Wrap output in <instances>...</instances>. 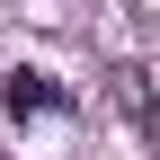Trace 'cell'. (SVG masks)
Masks as SVG:
<instances>
[{
	"label": "cell",
	"instance_id": "1",
	"mask_svg": "<svg viewBox=\"0 0 160 160\" xmlns=\"http://www.w3.org/2000/svg\"><path fill=\"white\" fill-rule=\"evenodd\" d=\"M0 107L27 125V116H53V107H62V89H53L45 71H9V80H0Z\"/></svg>",
	"mask_w": 160,
	"mask_h": 160
},
{
	"label": "cell",
	"instance_id": "2",
	"mask_svg": "<svg viewBox=\"0 0 160 160\" xmlns=\"http://www.w3.org/2000/svg\"><path fill=\"white\" fill-rule=\"evenodd\" d=\"M107 80H116V107H125V116H133V125H151V80H142V71H133V62H116Z\"/></svg>",
	"mask_w": 160,
	"mask_h": 160
}]
</instances>
